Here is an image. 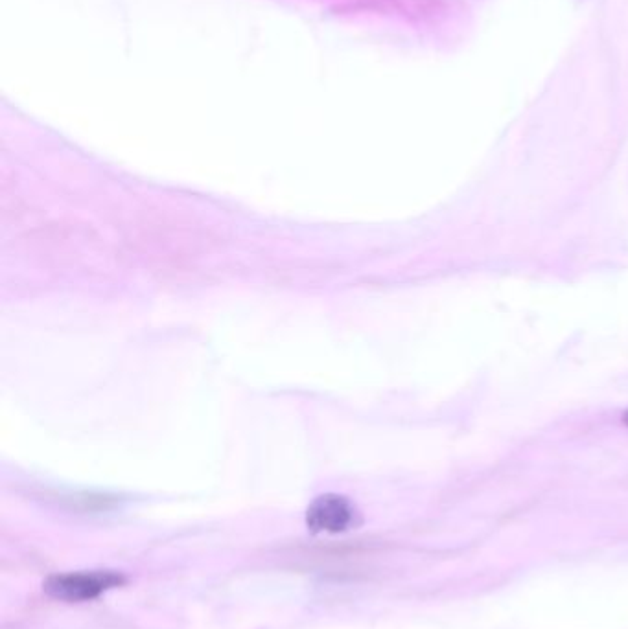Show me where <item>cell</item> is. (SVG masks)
Returning a JSON list of instances; mask_svg holds the SVG:
<instances>
[{"label": "cell", "instance_id": "obj_3", "mask_svg": "<svg viewBox=\"0 0 628 629\" xmlns=\"http://www.w3.org/2000/svg\"><path fill=\"white\" fill-rule=\"evenodd\" d=\"M625 424L628 425V411L625 412Z\"/></svg>", "mask_w": 628, "mask_h": 629}, {"label": "cell", "instance_id": "obj_1", "mask_svg": "<svg viewBox=\"0 0 628 629\" xmlns=\"http://www.w3.org/2000/svg\"><path fill=\"white\" fill-rule=\"evenodd\" d=\"M126 572L117 569L54 572L43 580V593L65 604H85L128 584Z\"/></svg>", "mask_w": 628, "mask_h": 629}, {"label": "cell", "instance_id": "obj_2", "mask_svg": "<svg viewBox=\"0 0 628 629\" xmlns=\"http://www.w3.org/2000/svg\"><path fill=\"white\" fill-rule=\"evenodd\" d=\"M304 523L314 536H341L361 525L360 510L341 493H323L308 504Z\"/></svg>", "mask_w": 628, "mask_h": 629}]
</instances>
